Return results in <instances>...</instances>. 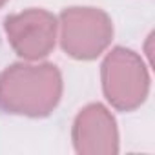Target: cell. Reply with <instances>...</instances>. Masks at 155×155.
I'll return each mask as SVG.
<instances>
[{"label":"cell","mask_w":155,"mask_h":155,"mask_svg":"<svg viewBox=\"0 0 155 155\" xmlns=\"http://www.w3.org/2000/svg\"><path fill=\"white\" fill-rule=\"evenodd\" d=\"M62 75L55 64H13L0 73V110L46 117L60 102Z\"/></svg>","instance_id":"1"},{"label":"cell","mask_w":155,"mask_h":155,"mask_svg":"<svg viewBox=\"0 0 155 155\" xmlns=\"http://www.w3.org/2000/svg\"><path fill=\"white\" fill-rule=\"evenodd\" d=\"M106 101L120 111L137 110L150 93V73L144 60L128 48H113L101 69Z\"/></svg>","instance_id":"2"},{"label":"cell","mask_w":155,"mask_h":155,"mask_svg":"<svg viewBox=\"0 0 155 155\" xmlns=\"http://www.w3.org/2000/svg\"><path fill=\"white\" fill-rule=\"evenodd\" d=\"M58 38L66 55L91 60L110 46L113 24L99 8H68L58 17Z\"/></svg>","instance_id":"3"},{"label":"cell","mask_w":155,"mask_h":155,"mask_svg":"<svg viewBox=\"0 0 155 155\" xmlns=\"http://www.w3.org/2000/svg\"><path fill=\"white\" fill-rule=\"evenodd\" d=\"M4 31L13 51L28 60L35 62L48 57L57 42L58 20L46 9L31 8L4 20Z\"/></svg>","instance_id":"4"},{"label":"cell","mask_w":155,"mask_h":155,"mask_svg":"<svg viewBox=\"0 0 155 155\" xmlns=\"http://www.w3.org/2000/svg\"><path fill=\"white\" fill-rule=\"evenodd\" d=\"M71 139L77 153L113 155L119 153V128L111 111L102 104H90L73 120Z\"/></svg>","instance_id":"5"},{"label":"cell","mask_w":155,"mask_h":155,"mask_svg":"<svg viewBox=\"0 0 155 155\" xmlns=\"http://www.w3.org/2000/svg\"><path fill=\"white\" fill-rule=\"evenodd\" d=\"M6 2H8V0H0V8H2V6H4Z\"/></svg>","instance_id":"6"}]
</instances>
